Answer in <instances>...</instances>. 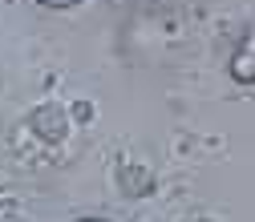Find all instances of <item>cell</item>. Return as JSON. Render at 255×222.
I'll return each instance as SVG.
<instances>
[{
	"label": "cell",
	"instance_id": "6da1fadb",
	"mask_svg": "<svg viewBox=\"0 0 255 222\" xmlns=\"http://www.w3.org/2000/svg\"><path fill=\"white\" fill-rule=\"evenodd\" d=\"M41 4H45V8H77L81 0H41Z\"/></svg>",
	"mask_w": 255,
	"mask_h": 222
},
{
	"label": "cell",
	"instance_id": "7a4b0ae2",
	"mask_svg": "<svg viewBox=\"0 0 255 222\" xmlns=\"http://www.w3.org/2000/svg\"><path fill=\"white\" fill-rule=\"evenodd\" d=\"M77 222H110V218H77Z\"/></svg>",
	"mask_w": 255,
	"mask_h": 222
}]
</instances>
